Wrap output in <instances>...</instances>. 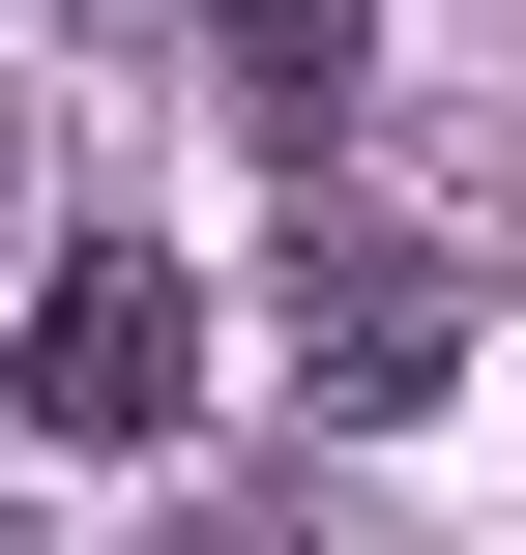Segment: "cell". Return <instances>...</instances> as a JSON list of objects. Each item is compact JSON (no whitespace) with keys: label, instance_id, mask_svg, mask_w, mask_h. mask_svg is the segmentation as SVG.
Wrapping results in <instances>:
<instances>
[{"label":"cell","instance_id":"cell-3","mask_svg":"<svg viewBox=\"0 0 526 555\" xmlns=\"http://www.w3.org/2000/svg\"><path fill=\"white\" fill-rule=\"evenodd\" d=\"M351 29H381V0H234V88H264V117H322V88H351Z\"/></svg>","mask_w":526,"mask_h":555},{"label":"cell","instance_id":"cell-2","mask_svg":"<svg viewBox=\"0 0 526 555\" xmlns=\"http://www.w3.org/2000/svg\"><path fill=\"white\" fill-rule=\"evenodd\" d=\"M439 380H469V293H439L410 234H322V205H293V410H351V439H410Z\"/></svg>","mask_w":526,"mask_h":555},{"label":"cell","instance_id":"cell-1","mask_svg":"<svg viewBox=\"0 0 526 555\" xmlns=\"http://www.w3.org/2000/svg\"><path fill=\"white\" fill-rule=\"evenodd\" d=\"M0 410H29V439H176V410H205V322H176V263H146V234L29 263V351H0Z\"/></svg>","mask_w":526,"mask_h":555}]
</instances>
